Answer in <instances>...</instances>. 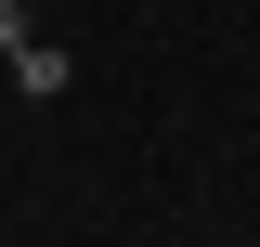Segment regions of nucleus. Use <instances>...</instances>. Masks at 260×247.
<instances>
[{
	"label": "nucleus",
	"instance_id": "1",
	"mask_svg": "<svg viewBox=\"0 0 260 247\" xmlns=\"http://www.w3.org/2000/svg\"><path fill=\"white\" fill-rule=\"evenodd\" d=\"M65 78H78V65H65V52H52V39H39V26L13 39V91H65Z\"/></svg>",
	"mask_w": 260,
	"mask_h": 247
},
{
	"label": "nucleus",
	"instance_id": "2",
	"mask_svg": "<svg viewBox=\"0 0 260 247\" xmlns=\"http://www.w3.org/2000/svg\"><path fill=\"white\" fill-rule=\"evenodd\" d=\"M13 39H26V0H0V52H13Z\"/></svg>",
	"mask_w": 260,
	"mask_h": 247
}]
</instances>
